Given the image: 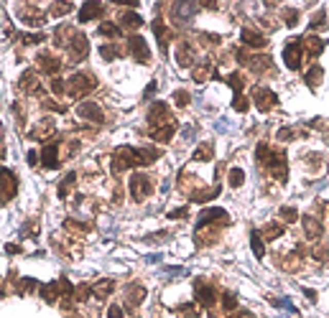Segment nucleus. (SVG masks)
I'll use <instances>...</instances> for the list:
<instances>
[{
    "mask_svg": "<svg viewBox=\"0 0 329 318\" xmlns=\"http://www.w3.org/2000/svg\"><path fill=\"white\" fill-rule=\"evenodd\" d=\"M283 62H286V66H288L291 71L301 69V62H304V49H301V41H299V38H291V41L286 44V49H283Z\"/></svg>",
    "mask_w": 329,
    "mask_h": 318,
    "instance_id": "nucleus-4",
    "label": "nucleus"
},
{
    "mask_svg": "<svg viewBox=\"0 0 329 318\" xmlns=\"http://www.w3.org/2000/svg\"><path fill=\"white\" fill-rule=\"evenodd\" d=\"M51 89H54V94H64V92H66V82H62V79H54V82H51Z\"/></svg>",
    "mask_w": 329,
    "mask_h": 318,
    "instance_id": "nucleus-45",
    "label": "nucleus"
},
{
    "mask_svg": "<svg viewBox=\"0 0 329 318\" xmlns=\"http://www.w3.org/2000/svg\"><path fill=\"white\" fill-rule=\"evenodd\" d=\"M123 26H128V28H140L143 26V18L138 15V13H123Z\"/></svg>",
    "mask_w": 329,
    "mask_h": 318,
    "instance_id": "nucleus-31",
    "label": "nucleus"
},
{
    "mask_svg": "<svg viewBox=\"0 0 329 318\" xmlns=\"http://www.w3.org/2000/svg\"><path fill=\"white\" fill-rule=\"evenodd\" d=\"M153 94H156V82H151V84H148V89L143 92V97H145V100H151Z\"/></svg>",
    "mask_w": 329,
    "mask_h": 318,
    "instance_id": "nucleus-48",
    "label": "nucleus"
},
{
    "mask_svg": "<svg viewBox=\"0 0 329 318\" xmlns=\"http://www.w3.org/2000/svg\"><path fill=\"white\" fill-rule=\"evenodd\" d=\"M243 44H245V46H253V49H263L268 41H265L261 33H255V31H248V28H245V31H243Z\"/></svg>",
    "mask_w": 329,
    "mask_h": 318,
    "instance_id": "nucleus-22",
    "label": "nucleus"
},
{
    "mask_svg": "<svg viewBox=\"0 0 329 318\" xmlns=\"http://www.w3.org/2000/svg\"><path fill=\"white\" fill-rule=\"evenodd\" d=\"M181 216H187V206H181V209H174V211H169V219H181Z\"/></svg>",
    "mask_w": 329,
    "mask_h": 318,
    "instance_id": "nucleus-47",
    "label": "nucleus"
},
{
    "mask_svg": "<svg viewBox=\"0 0 329 318\" xmlns=\"http://www.w3.org/2000/svg\"><path fill=\"white\" fill-rule=\"evenodd\" d=\"M153 33H156V38H158L161 51L166 54V49H169V31L163 28V21H161V18H156V21H153Z\"/></svg>",
    "mask_w": 329,
    "mask_h": 318,
    "instance_id": "nucleus-19",
    "label": "nucleus"
},
{
    "mask_svg": "<svg viewBox=\"0 0 329 318\" xmlns=\"http://www.w3.org/2000/svg\"><path fill=\"white\" fill-rule=\"evenodd\" d=\"M291 137H294V132H291L288 127H283V130L278 132V140H291Z\"/></svg>",
    "mask_w": 329,
    "mask_h": 318,
    "instance_id": "nucleus-49",
    "label": "nucleus"
},
{
    "mask_svg": "<svg viewBox=\"0 0 329 318\" xmlns=\"http://www.w3.org/2000/svg\"><path fill=\"white\" fill-rule=\"evenodd\" d=\"M304 232H306L309 240H319L324 229H322V224H319L317 216H304Z\"/></svg>",
    "mask_w": 329,
    "mask_h": 318,
    "instance_id": "nucleus-17",
    "label": "nucleus"
},
{
    "mask_svg": "<svg viewBox=\"0 0 329 318\" xmlns=\"http://www.w3.org/2000/svg\"><path fill=\"white\" fill-rule=\"evenodd\" d=\"M212 222H230V216H227L225 209H204L197 219V229H204V227L212 224Z\"/></svg>",
    "mask_w": 329,
    "mask_h": 318,
    "instance_id": "nucleus-10",
    "label": "nucleus"
},
{
    "mask_svg": "<svg viewBox=\"0 0 329 318\" xmlns=\"http://www.w3.org/2000/svg\"><path fill=\"white\" fill-rule=\"evenodd\" d=\"M102 13H105V5L92 0V3H84V8L79 10V21H82V23H87V21H95V18H100Z\"/></svg>",
    "mask_w": 329,
    "mask_h": 318,
    "instance_id": "nucleus-15",
    "label": "nucleus"
},
{
    "mask_svg": "<svg viewBox=\"0 0 329 318\" xmlns=\"http://www.w3.org/2000/svg\"><path fill=\"white\" fill-rule=\"evenodd\" d=\"M179 313H181V318H199V313L194 311V306L189 303V306H181L179 308Z\"/></svg>",
    "mask_w": 329,
    "mask_h": 318,
    "instance_id": "nucleus-43",
    "label": "nucleus"
},
{
    "mask_svg": "<svg viewBox=\"0 0 329 318\" xmlns=\"http://www.w3.org/2000/svg\"><path fill=\"white\" fill-rule=\"evenodd\" d=\"M174 132H176V125H174V123H169V125L153 127V130H151V137H153L156 143H169V140L174 137Z\"/></svg>",
    "mask_w": 329,
    "mask_h": 318,
    "instance_id": "nucleus-16",
    "label": "nucleus"
},
{
    "mask_svg": "<svg viewBox=\"0 0 329 318\" xmlns=\"http://www.w3.org/2000/svg\"><path fill=\"white\" fill-rule=\"evenodd\" d=\"M123 51H120V46L118 44H105V46H100V56L105 59V62H113V59H118Z\"/></svg>",
    "mask_w": 329,
    "mask_h": 318,
    "instance_id": "nucleus-25",
    "label": "nucleus"
},
{
    "mask_svg": "<svg viewBox=\"0 0 329 318\" xmlns=\"http://www.w3.org/2000/svg\"><path fill=\"white\" fill-rule=\"evenodd\" d=\"M69 54H71V62H82V59L89 54V41H87V36L74 33L71 41H69Z\"/></svg>",
    "mask_w": 329,
    "mask_h": 318,
    "instance_id": "nucleus-8",
    "label": "nucleus"
},
{
    "mask_svg": "<svg viewBox=\"0 0 329 318\" xmlns=\"http://www.w3.org/2000/svg\"><path fill=\"white\" fill-rule=\"evenodd\" d=\"M169 123H174V120H171V112H169L166 102H153L151 110H148V125H151V130L153 127H161V125H169Z\"/></svg>",
    "mask_w": 329,
    "mask_h": 318,
    "instance_id": "nucleus-5",
    "label": "nucleus"
},
{
    "mask_svg": "<svg viewBox=\"0 0 329 318\" xmlns=\"http://www.w3.org/2000/svg\"><path fill=\"white\" fill-rule=\"evenodd\" d=\"M212 155H214V150H212V145L209 143H202L197 150H194V161H212Z\"/></svg>",
    "mask_w": 329,
    "mask_h": 318,
    "instance_id": "nucleus-28",
    "label": "nucleus"
},
{
    "mask_svg": "<svg viewBox=\"0 0 329 318\" xmlns=\"http://www.w3.org/2000/svg\"><path fill=\"white\" fill-rule=\"evenodd\" d=\"M95 89V79L89 74H74L69 82H66V92L71 97H82V94H89Z\"/></svg>",
    "mask_w": 329,
    "mask_h": 318,
    "instance_id": "nucleus-3",
    "label": "nucleus"
},
{
    "mask_svg": "<svg viewBox=\"0 0 329 318\" xmlns=\"http://www.w3.org/2000/svg\"><path fill=\"white\" fill-rule=\"evenodd\" d=\"M194 10H197L194 3H176V5H174V18H176V21H189V18L194 15Z\"/></svg>",
    "mask_w": 329,
    "mask_h": 318,
    "instance_id": "nucleus-18",
    "label": "nucleus"
},
{
    "mask_svg": "<svg viewBox=\"0 0 329 318\" xmlns=\"http://www.w3.org/2000/svg\"><path fill=\"white\" fill-rule=\"evenodd\" d=\"M123 316H125V311L120 306H110L107 308V318H123Z\"/></svg>",
    "mask_w": 329,
    "mask_h": 318,
    "instance_id": "nucleus-46",
    "label": "nucleus"
},
{
    "mask_svg": "<svg viewBox=\"0 0 329 318\" xmlns=\"http://www.w3.org/2000/svg\"><path fill=\"white\" fill-rule=\"evenodd\" d=\"M243 181H245V171H243V168H232V171H230V186H232V189H240Z\"/></svg>",
    "mask_w": 329,
    "mask_h": 318,
    "instance_id": "nucleus-33",
    "label": "nucleus"
},
{
    "mask_svg": "<svg viewBox=\"0 0 329 318\" xmlns=\"http://www.w3.org/2000/svg\"><path fill=\"white\" fill-rule=\"evenodd\" d=\"M250 245H253V252H255V257L258 260H263V254H265V250H263V240H261V232H250Z\"/></svg>",
    "mask_w": 329,
    "mask_h": 318,
    "instance_id": "nucleus-29",
    "label": "nucleus"
},
{
    "mask_svg": "<svg viewBox=\"0 0 329 318\" xmlns=\"http://www.w3.org/2000/svg\"><path fill=\"white\" fill-rule=\"evenodd\" d=\"M283 234V227L281 224H270V227H265V240L270 242V240H276V237H281Z\"/></svg>",
    "mask_w": 329,
    "mask_h": 318,
    "instance_id": "nucleus-36",
    "label": "nucleus"
},
{
    "mask_svg": "<svg viewBox=\"0 0 329 318\" xmlns=\"http://www.w3.org/2000/svg\"><path fill=\"white\" fill-rule=\"evenodd\" d=\"M21 87H23L26 92L36 94V92H39V79H36V74H33V71H26V74L21 76Z\"/></svg>",
    "mask_w": 329,
    "mask_h": 318,
    "instance_id": "nucleus-24",
    "label": "nucleus"
},
{
    "mask_svg": "<svg viewBox=\"0 0 329 318\" xmlns=\"http://www.w3.org/2000/svg\"><path fill=\"white\" fill-rule=\"evenodd\" d=\"M41 163H44V168H49V171L59 168V145H57V143H49V145L41 148Z\"/></svg>",
    "mask_w": 329,
    "mask_h": 318,
    "instance_id": "nucleus-12",
    "label": "nucleus"
},
{
    "mask_svg": "<svg viewBox=\"0 0 329 318\" xmlns=\"http://www.w3.org/2000/svg\"><path fill=\"white\" fill-rule=\"evenodd\" d=\"M222 303H225V311H235V308H237V301H235V295H232V293H225Z\"/></svg>",
    "mask_w": 329,
    "mask_h": 318,
    "instance_id": "nucleus-41",
    "label": "nucleus"
},
{
    "mask_svg": "<svg viewBox=\"0 0 329 318\" xmlns=\"http://www.w3.org/2000/svg\"><path fill=\"white\" fill-rule=\"evenodd\" d=\"M258 161L268 166V171H270L281 184L288 181V163H286V153H283V150H270L265 143H261V145H258Z\"/></svg>",
    "mask_w": 329,
    "mask_h": 318,
    "instance_id": "nucleus-1",
    "label": "nucleus"
},
{
    "mask_svg": "<svg viewBox=\"0 0 329 318\" xmlns=\"http://www.w3.org/2000/svg\"><path fill=\"white\" fill-rule=\"evenodd\" d=\"M41 41H46V36H44V33H31V36H23V44H41Z\"/></svg>",
    "mask_w": 329,
    "mask_h": 318,
    "instance_id": "nucleus-44",
    "label": "nucleus"
},
{
    "mask_svg": "<svg viewBox=\"0 0 329 318\" xmlns=\"http://www.w3.org/2000/svg\"><path fill=\"white\" fill-rule=\"evenodd\" d=\"M189 100H192V97H189V92H184V89H179V92L174 94V102H176L179 107H187V105H189Z\"/></svg>",
    "mask_w": 329,
    "mask_h": 318,
    "instance_id": "nucleus-39",
    "label": "nucleus"
},
{
    "mask_svg": "<svg viewBox=\"0 0 329 318\" xmlns=\"http://www.w3.org/2000/svg\"><path fill=\"white\" fill-rule=\"evenodd\" d=\"M113 290H115V283L113 280H100L95 285V298H107Z\"/></svg>",
    "mask_w": 329,
    "mask_h": 318,
    "instance_id": "nucleus-26",
    "label": "nucleus"
},
{
    "mask_svg": "<svg viewBox=\"0 0 329 318\" xmlns=\"http://www.w3.org/2000/svg\"><path fill=\"white\" fill-rule=\"evenodd\" d=\"M77 112H79V117H82V120L102 123V110H100V105H97V102H82V105L77 107Z\"/></svg>",
    "mask_w": 329,
    "mask_h": 318,
    "instance_id": "nucleus-13",
    "label": "nucleus"
},
{
    "mask_svg": "<svg viewBox=\"0 0 329 318\" xmlns=\"http://www.w3.org/2000/svg\"><path fill=\"white\" fill-rule=\"evenodd\" d=\"M128 51L133 54V59H135L138 64L151 62V51H148V44H145L143 36H133L131 41H128Z\"/></svg>",
    "mask_w": 329,
    "mask_h": 318,
    "instance_id": "nucleus-7",
    "label": "nucleus"
},
{
    "mask_svg": "<svg viewBox=\"0 0 329 318\" xmlns=\"http://www.w3.org/2000/svg\"><path fill=\"white\" fill-rule=\"evenodd\" d=\"M128 186H131V196L135 201H145L153 193V184H151V178L145 173H133Z\"/></svg>",
    "mask_w": 329,
    "mask_h": 318,
    "instance_id": "nucleus-2",
    "label": "nucleus"
},
{
    "mask_svg": "<svg viewBox=\"0 0 329 318\" xmlns=\"http://www.w3.org/2000/svg\"><path fill=\"white\" fill-rule=\"evenodd\" d=\"M281 216L291 224V222H296V219H299V211H296L294 206H283V209H281Z\"/></svg>",
    "mask_w": 329,
    "mask_h": 318,
    "instance_id": "nucleus-37",
    "label": "nucleus"
},
{
    "mask_svg": "<svg viewBox=\"0 0 329 318\" xmlns=\"http://www.w3.org/2000/svg\"><path fill=\"white\" fill-rule=\"evenodd\" d=\"M299 41H301L304 54H309L312 59H317V56L324 51V46H327V41H322V38H317V36H306V38H299Z\"/></svg>",
    "mask_w": 329,
    "mask_h": 318,
    "instance_id": "nucleus-14",
    "label": "nucleus"
},
{
    "mask_svg": "<svg viewBox=\"0 0 329 318\" xmlns=\"http://www.w3.org/2000/svg\"><path fill=\"white\" fill-rule=\"evenodd\" d=\"M327 23H324V10H319L317 15H314V21L309 23V28H314V31H319V28H324Z\"/></svg>",
    "mask_w": 329,
    "mask_h": 318,
    "instance_id": "nucleus-40",
    "label": "nucleus"
},
{
    "mask_svg": "<svg viewBox=\"0 0 329 318\" xmlns=\"http://www.w3.org/2000/svg\"><path fill=\"white\" fill-rule=\"evenodd\" d=\"M100 33L107 36V38H118V36H120V28H118L115 23H102V26H100Z\"/></svg>",
    "mask_w": 329,
    "mask_h": 318,
    "instance_id": "nucleus-34",
    "label": "nucleus"
},
{
    "mask_svg": "<svg viewBox=\"0 0 329 318\" xmlns=\"http://www.w3.org/2000/svg\"><path fill=\"white\" fill-rule=\"evenodd\" d=\"M74 181H77V173L71 171V173H66V178L59 184V198H66L69 196V191H71V186H74Z\"/></svg>",
    "mask_w": 329,
    "mask_h": 318,
    "instance_id": "nucleus-30",
    "label": "nucleus"
},
{
    "mask_svg": "<svg viewBox=\"0 0 329 318\" xmlns=\"http://www.w3.org/2000/svg\"><path fill=\"white\" fill-rule=\"evenodd\" d=\"M304 293H306V298H309V301H317V293H314V290H304Z\"/></svg>",
    "mask_w": 329,
    "mask_h": 318,
    "instance_id": "nucleus-52",
    "label": "nucleus"
},
{
    "mask_svg": "<svg viewBox=\"0 0 329 318\" xmlns=\"http://www.w3.org/2000/svg\"><path fill=\"white\" fill-rule=\"evenodd\" d=\"M39 66L46 71V74H57L59 69H62V62L57 59V56H49V54H41L39 56Z\"/></svg>",
    "mask_w": 329,
    "mask_h": 318,
    "instance_id": "nucleus-21",
    "label": "nucleus"
},
{
    "mask_svg": "<svg viewBox=\"0 0 329 318\" xmlns=\"http://www.w3.org/2000/svg\"><path fill=\"white\" fill-rule=\"evenodd\" d=\"M253 100H255V107H258L261 112H268V110L276 107V102H278V97H276L270 89H265V87H258V89H255Z\"/></svg>",
    "mask_w": 329,
    "mask_h": 318,
    "instance_id": "nucleus-11",
    "label": "nucleus"
},
{
    "mask_svg": "<svg viewBox=\"0 0 329 318\" xmlns=\"http://www.w3.org/2000/svg\"><path fill=\"white\" fill-rule=\"evenodd\" d=\"M59 295H62V283H46V285L41 288V298H44L46 303H57Z\"/></svg>",
    "mask_w": 329,
    "mask_h": 318,
    "instance_id": "nucleus-20",
    "label": "nucleus"
},
{
    "mask_svg": "<svg viewBox=\"0 0 329 318\" xmlns=\"http://www.w3.org/2000/svg\"><path fill=\"white\" fill-rule=\"evenodd\" d=\"M18 193V181L8 168H0V201H10Z\"/></svg>",
    "mask_w": 329,
    "mask_h": 318,
    "instance_id": "nucleus-6",
    "label": "nucleus"
},
{
    "mask_svg": "<svg viewBox=\"0 0 329 318\" xmlns=\"http://www.w3.org/2000/svg\"><path fill=\"white\" fill-rule=\"evenodd\" d=\"M71 8H74V5H71V3H57V5H54V10H51V13H54V15H66V13H69V10H71Z\"/></svg>",
    "mask_w": 329,
    "mask_h": 318,
    "instance_id": "nucleus-42",
    "label": "nucleus"
},
{
    "mask_svg": "<svg viewBox=\"0 0 329 318\" xmlns=\"http://www.w3.org/2000/svg\"><path fill=\"white\" fill-rule=\"evenodd\" d=\"M192 62H194V51H192V46L181 44V46H179V66H189Z\"/></svg>",
    "mask_w": 329,
    "mask_h": 318,
    "instance_id": "nucleus-27",
    "label": "nucleus"
},
{
    "mask_svg": "<svg viewBox=\"0 0 329 318\" xmlns=\"http://www.w3.org/2000/svg\"><path fill=\"white\" fill-rule=\"evenodd\" d=\"M283 18H286V26H288V28H294V26L299 23V10H294V8H291V10H286V13H283Z\"/></svg>",
    "mask_w": 329,
    "mask_h": 318,
    "instance_id": "nucleus-38",
    "label": "nucleus"
},
{
    "mask_svg": "<svg viewBox=\"0 0 329 318\" xmlns=\"http://www.w3.org/2000/svg\"><path fill=\"white\" fill-rule=\"evenodd\" d=\"M322 76H324V69L314 64V66L306 71V84H309L312 89H317V87H319V82H322Z\"/></svg>",
    "mask_w": 329,
    "mask_h": 318,
    "instance_id": "nucleus-23",
    "label": "nucleus"
},
{
    "mask_svg": "<svg viewBox=\"0 0 329 318\" xmlns=\"http://www.w3.org/2000/svg\"><path fill=\"white\" fill-rule=\"evenodd\" d=\"M194 295H197V303H199V306H204V308L214 306V288H212L209 283H204V280H197V283H194Z\"/></svg>",
    "mask_w": 329,
    "mask_h": 318,
    "instance_id": "nucleus-9",
    "label": "nucleus"
},
{
    "mask_svg": "<svg viewBox=\"0 0 329 318\" xmlns=\"http://www.w3.org/2000/svg\"><path fill=\"white\" fill-rule=\"evenodd\" d=\"M5 252L8 254H18L21 252V247H18V245H8V247H5Z\"/></svg>",
    "mask_w": 329,
    "mask_h": 318,
    "instance_id": "nucleus-51",
    "label": "nucleus"
},
{
    "mask_svg": "<svg viewBox=\"0 0 329 318\" xmlns=\"http://www.w3.org/2000/svg\"><path fill=\"white\" fill-rule=\"evenodd\" d=\"M28 163H31V166H36V163H39V153H36V150H31V153H28Z\"/></svg>",
    "mask_w": 329,
    "mask_h": 318,
    "instance_id": "nucleus-50",
    "label": "nucleus"
},
{
    "mask_svg": "<svg viewBox=\"0 0 329 318\" xmlns=\"http://www.w3.org/2000/svg\"><path fill=\"white\" fill-rule=\"evenodd\" d=\"M143 298H145V288H140V285H133L131 293H128V303H131V306H138Z\"/></svg>",
    "mask_w": 329,
    "mask_h": 318,
    "instance_id": "nucleus-32",
    "label": "nucleus"
},
{
    "mask_svg": "<svg viewBox=\"0 0 329 318\" xmlns=\"http://www.w3.org/2000/svg\"><path fill=\"white\" fill-rule=\"evenodd\" d=\"M209 71H212V66H209V62L199 64L197 69H194V82H204V79L209 76Z\"/></svg>",
    "mask_w": 329,
    "mask_h": 318,
    "instance_id": "nucleus-35",
    "label": "nucleus"
}]
</instances>
